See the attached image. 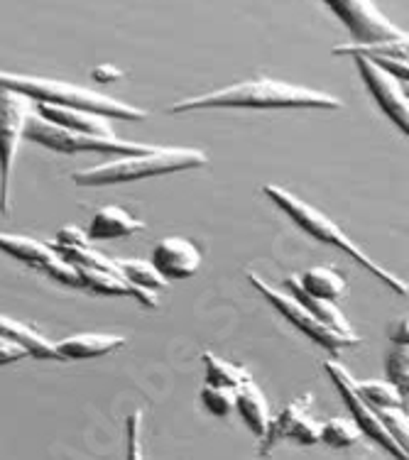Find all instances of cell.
<instances>
[{"label":"cell","mask_w":409,"mask_h":460,"mask_svg":"<svg viewBox=\"0 0 409 460\" xmlns=\"http://www.w3.org/2000/svg\"><path fill=\"white\" fill-rule=\"evenodd\" d=\"M25 137L35 145H42L47 150L62 152V155H81V152H96V155H113V157H123V155H140V152L155 150L157 145H140V142H128L113 137H103V135H89L79 133V130H69L62 125H54L37 113L30 115L25 128Z\"/></svg>","instance_id":"obj_5"},{"label":"cell","mask_w":409,"mask_h":460,"mask_svg":"<svg viewBox=\"0 0 409 460\" xmlns=\"http://www.w3.org/2000/svg\"><path fill=\"white\" fill-rule=\"evenodd\" d=\"M312 394L292 399L282 411L270 419L265 436L260 438V456H270L287 438L314 446L321 443V421L312 414Z\"/></svg>","instance_id":"obj_9"},{"label":"cell","mask_w":409,"mask_h":460,"mask_svg":"<svg viewBox=\"0 0 409 460\" xmlns=\"http://www.w3.org/2000/svg\"><path fill=\"white\" fill-rule=\"evenodd\" d=\"M0 250L5 255L15 257L22 265L32 267L42 275L52 277L54 282L64 284V287H79L81 279L76 267L69 262H64L59 252L52 245H45L35 238H27V235H18V233H0Z\"/></svg>","instance_id":"obj_11"},{"label":"cell","mask_w":409,"mask_h":460,"mask_svg":"<svg viewBox=\"0 0 409 460\" xmlns=\"http://www.w3.org/2000/svg\"><path fill=\"white\" fill-rule=\"evenodd\" d=\"M248 282L258 289L265 301H270L272 306H275L282 316H285L289 323H292L297 331H302L304 336H309L314 343H319L321 348H326L331 355H338L341 350H346V348H356L360 345V338L356 333H341V331H333L331 326H326L324 321H319L314 316L312 311H307L299 304V301L294 299L289 292H282V289H277L272 284L262 279L255 272H248Z\"/></svg>","instance_id":"obj_7"},{"label":"cell","mask_w":409,"mask_h":460,"mask_svg":"<svg viewBox=\"0 0 409 460\" xmlns=\"http://www.w3.org/2000/svg\"><path fill=\"white\" fill-rule=\"evenodd\" d=\"M385 375L405 399H409V348L407 345H395L387 360H385Z\"/></svg>","instance_id":"obj_26"},{"label":"cell","mask_w":409,"mask_h":460,"mask_svg":"<svg viewBox=\"0 0 409 460\" xmlns=\"http://www.w3.org/2000/svg\"><path fill=\"white\" fill-rule=\"evenodd\" d=\"M57 243H74V245H84V243H91L89 238H86V233L81 228H76V226H67V228H62L59 233H57Z\"/></svg>","instance_id":"obj_31"},{"label":"cell","mask_w":409,"mask_h":460,"mask_svg":"<svg viewBox=\"0 0 409 460\" xmlns=\"http://www.w3.org/2000/svg\"><path fill=\"white\" fill-rule=\"evenodd\" d=\"M125 74L120 69H116L113 64H101L93 69V79L101 81V84H111V81H118L123 79Z\"/></svg>","instance_id":"obj_33"},{"label":"cell","mask_w":409,"mask_h":460,"mask_svg":"<svg viewBox=\"0 0 409 460\" xmlns=\"http://www.w3.org/2000/svg\"><path fill=\"white\" fill-rule=\"evenodd\" d=\"M35 113L40 118H45L49 123L62 125L69 130H79V133L89 135H103V137H113V120L106 115L91 113V111H81V108H69V106H54V103H45V101H32Z\"/></svg>","instance_id":"obj_15"},{"label":"cell","mask_w":409,"mask_h":460,"mask_svg":"<svg viewBox=\"0 0 409 460\" xmlns=\"http://www.w3.org/2000/svg\"><path fill=\"white\" fill-rule=\"evenodd\" d=\"M125 345L123 336L113 333H74L54 343V350L59 355V360H91L101 355L116 353Z\"/></svg>","instance_id":"obj_17"},{"label":"cell","mask_w":409,"mask_h":460,"mask_svg":"<svg viewBox=\"0 0 409 460\" xmlns=\"http://www.w3.org/2000/svg\"><path fill=\"white\" fill-rule=\"evenodd\" d=\"M343 101L326 91L297 86L287 81L255 79L238 81L226 89L209 91L199 96L182 98L169 106V113H191V111H211V108H258V111H277V108H316V111H338Z\"/></svg>","instance_id":"obj_1"},{"label":"cell","mask_w":409,"mask_h":460,"mask_svg":"<svg viewBox=\"0 0 409 460\" xmlns=\"http://www.w3.org/2000/svg\"><path fill=\"white\" fill-rule=\"evenodd\" d=\"M297 282H299L304 292L329 301H338L341 296H346L348 292L346 279L333 267H309L307 272L297 275Z\"/></svg>","instance_id":"obj_21"},{"label":"cell","mask_w":409,"mask_h":460,"mask_svg":"<svg viewBox=\"0 0 409 460\" xmlns=\"http://www.w3.org/2000/svg\"><path fill=\"white\" fill-rule=\"evenodd\" d=\"M390 341L395 345H409V323L407 316H402L392 323L390 328Z\"/></svg>","instance_id":"obj_32"},{"label":"cell","mask_w":409,"mask_h":460,"mask_svg":"<svg viewBox=\"0 0 409 460\" xmlns=\"http://www.w3.org/2000/svg\"><path fill=\"white\" fill-rule=\"evenodd\" d=\"M353 387L358 390V394L370 404L373 409L380 407H402L407 409V399L402 397L400 390L387 380H363L358 382L353 377Z\"/></svg>","instance_id":"obj_23"},{"label":"cell","mask_w":409,"mask_h":460,"mask_svg":"<svg viewBox=\"0 0 409 460\" xmlns=\"http://www.w3.org/2000/svg\"><path fill=\"white\" fill-rule=\"evenodd\" d=\"M125 436H128V443H125L128 458H143V411L140 409L128 416V421H125Z\"/></svg>","instance_id":"obj_29"},{"label":"cell","mask_w":409,"mask_h":460,"mask_svg":"<svg viewBox=\"0 0 409 460\" xmlns=\"http://www.w3.org/2000/svg\"><path fill=\"white\" fill-rule=\"evenodd\" d=\"M201 404L218 419H226L236 407V390L231 387H218V385H206L201 387Z\"/></svg>","instance_id":"obj_28"},{"label":"cell","mask_w":409,"mask_h":460,"mask_svg":"<svg viewBox=\"0 0 409 460\" xmlns=\"http://www.w3.org/2000/svg\"><path fill=\"white\" fill-rule=\"evenodd\" d=\"M150 262L167 282H179V279H189L199 272L201 250L196 248L191 240L169 235L152 248Z\"/></svg>","instance_id":"obj_13"},{"label":"cell","mask_w":409,"mask_h":460,"mask_svg":"<svg viewBox=\"0 0 409 460\" xmlns=\"http://www.w3.org/2000/svg\"><path fill=\"white\" fill-rule=\"evenodd\" d=\"M326 8L336 15L356 45L385 42V40H402L407 37L400 27L395 25L373 0H324Z\"/></svg>","instance_id":"obj_8"},{"label":"cell","mask_w":409,"mask_h":460,"mask_svg":"<svg viewBox=\"0 0 409 460\" xmlns=\"http://www.w3.org/2000/svg\"><path fill=\"white\" fill-rule=\"evenodd\" d=\"M321 441L331 448H351L360 441V429L353 419H329L321 424Z\"/></svg>","instance_id":"obj_25"},{"label":"cell","mask_w":409,"mask_h":460,"mask_svg":"<svg viewBox=\"0 0 409 460\" xmlns=\"http://www.w3.org/2000/svg\"><path fill=\"white\" fill-rule=\"evenodd\" d=\"M265 196L277 206V208H282L304 233H309V235L319 240V243H326V245H333V248L343 250L346 255H351L356 260L358 265H363L375 279H380V282L390 287L392 292L400 294L402 299H407V282H405L402 277L392 275L390 270H385L380 262H375L373 257L368 255L351 235H346L343 228H341L336 221H331L326 213H321L319 208H314L312 204H307L299 196H294L292 191H287V189H282V186L277 184H267Z\"/></svg>","instance_id":"obj_2"},{"label":"cell","mask_w":409,"mask_h":460,"mask_svg":"<svg viewBox=\"0 0 409 460\" xmlns=\"http://www.w3.org/2000/svg\"><path fill=\"white\" fill-rule=\"evenodd\" d=\"M209 157L206 152L191 147H155L140 155H123L113 162L98 164L91 169L74 172L72 181L79 186H111V184H133L143 179L177 174L187 169L204 167Z\"/></svg>","instance_id":"obj_4"},{"label":"cell","mask_w":409,"mask_h":460,"mask_svg":"<svg viewBox=\"0 0 409 460\" xmlns=\"http://www.w3.org/2000/svg\"><path fill=\"white\" fill-rule=\"evenodd\" d=\"M356 66L360 71V79L365 81V86L370 91V96L375 98V103L380 106L392 123L400 128L402 133H409V98H407V84H402L390 74H385L380 66H375L370 59L365 57H353Z\"/></svg>","instance_id":"obj_12"},{"label":"cell","mask_w":409,"mask_h":460,"mask_svg":"<svg viewBox=\"0 0 409 460\" xmlns=\"http://www.w3.org/2000/svg\"><path fill=\"white\" fill-rule=\"evenodd\" d=\"M375 414L380 419V424L385 426V431L400 443L402 448H407L409 443V419L407 409L402 407H380L375 409ZM409 451V448H407Z\"/></svg>","instance_id":"obj_27"},{"label":"cell","mask_w":409,"mask_h":460,"mask_svg":"<svg viewBox=\"0 0 409 460\" xmlns=\"http://www.w3.org/2000/svg\"><path fill=\"white\" fill-rule=\"evenodd\" d=\"M30 358L25 345H20L18 341H10V338L0 336V367L10 363H18V360H25Z\"/></svg>","instance_id":"obj_30"},{"label":"cell","mask_w":409,"mask_h":460,"mask_svg":"<svg viewBox=\"0 0 409 460\" xmlns=\"http://www.w3.org/2000/svg\"><path fill=\"white\" fill-rule=\"evenodd\" d=\"M118 270H120V275L128 279L135 287H143V289H150V292H160L167 287V279L155 270L150 260L145 262V260H116Z\"/></svg>","instance_id":"obj_24"},{"label":"cell","mask_w":409,"mask_h":460,"mask_svg":"<svg viewBox=\"0 0 409 460\" xmlns=\"http://www.w3.org/2000/svg\"><path fill=\"white\" fill-rule=\"evenodd\" d=\"M285 287H287V292L292 294L294 299L299 301L304 309L312 311L314 316H316L319 321H324L326 326H331L333 331H341V333H356L333 301L321 299V296H314V294L304 292L302 287H299V282H297V275L287 277Z\"/></svg>","instance_id":"obj_19"},{"label":"cell","mask_w":409,"mask_h":460,"mask_svg":"<svg viewBox=\"0 0 409 460\" xmlns=\"http://www.w3.org/2000/svg\"><path fill=\"white\" fill-rule=\"evenodd\" d=\"M201 360H204L206 367V385H218V387H231V390H238L243 382L253 380L245 367L236 363H228V360H221L218 355H214L211 350L201 353Z\"/></svg>","instance_id":"obj_22"},{"label":"cell","mask_w":409,"mask_h":460,"mask_svg":"<svg viewBox=\"0 0 409 460\" xmlns=\"http://www.w3.org/2000/svg\"><path fill=\"white\" fill-rule=\"evenodd\" d=\"M233 409L241 414V419L253 434L258 436V438L265 436L272 414H270V404H267L265 394L255 385V380L243 382L241 387L236 390V407Z\"/></svg>","instance_id":"obj_18"},{"label":"cell","mask_w":409,"mask_h":460,"mask_svg":"<svg viewBox=\"0 0 409 460\" xmlns=\"http://www.w3.org/2000/svg\"><path fill=\"white\" fill-rule=\"evenodd\" d=\"M81 279V289H89L93 294H103V296H130V299L140 301L147 309H157L160 306V296L157 292L135 287L125 279L120 272H108V270H91V267H76Z\"/></svg>","instance_id":"obj_14"},{"label":"cell","mask_w":409,"mask_h":460,"mask_svg":"<svg viewBox=\"0 0 409 460\" xmlns=\"http://www.w3.org/2000/svg\"><path fill=\"white\" fill-rule=\"evenodd\" d=\"M324 367H326V372H329L331 382L336 385L341 399H343V402H346V407L351 409L353 421H356L358 429H360V434L368 436V438L378 443V446H383L385 451L392 453L395 458L407 460L409 451L407 448H402L400 443L395 441V438L385 431V426L380 424V419H378V414H375V409L370 407L360 394H358V390L353 387V375L346 370V365H341L338 360H329Z\"/></svg>","instance_id":"obj_10"},{"label":"cell","mask_w":409,"mask_h":460,"mask_svg":"<svg viewBox=\"0 0 409 460\" xmlns=\"http://www.w3.org/2000/svg\"><path fill=\"white\" fill-rule=\"evenodd\" d=\"M0 336L10 338V341H18L20 345H25L30 358H37V360H59V355L54 350L52 341L42 336L37 328L22 323V321H15L0 314Z\"/></svg>","instance_id":"obj_20"},{"label":"cell","mask_w":409,"mask_h":460,"mask_svg":"<svg viewBox=\"0 0 409 460\" xmlns=\"http://www.w3.org/2000/svg\"><path fill=\"white\" fill-rule=\"evenodd\" d=\"M143 230L145 223L140 218H135L130 211H125L120 206H106V208L93 213L89 228L84 233H86V238L91 243H98V240L130 238V235H138Z\"/></svg>","instance_id":"obj_16"},{"label":"cell","mask_w":409,"mask_h":460,"mask_svg":"<svg viewBox=\"0 0 409 460\" xmlns=\"http://www.w3.org/2000/svg\"><path fill=\"white\" fill-rule=\"evenodd\" d=\"M35 113L32 98L18 91L0 89V213L13 211V174L20 155V142L25 140L30 115Z\"/></svg>","instance_id":"obj_6"},{"label":"cell","mask_w":409,"mask_h":460,"mask_svg":"<svg viewBox=\"0 0 409 460\" xmlns=\"http://www.w3.org/2000/svg\"><path fill=\"white\" fill-rule=\"evenodd\" d=\"M0 89L18 91L32 101H45L54 106H69L91 111V113L106 115L111 120H125V123H138L147 118V111L130 106L125 101L101 93V91L84 89L76 84H67L59 79H45V76H32V74H15V71H0Z\"/></svg>","instance_id":"obj_3"}]
</instances>
